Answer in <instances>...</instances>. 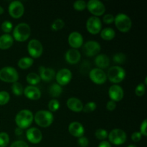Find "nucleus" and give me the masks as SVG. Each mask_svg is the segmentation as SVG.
Here are the masks:
<instances>
[{"label": "nucleus", "instance_id": "f257e3e1", "mask_svg": "<svg viewBox=\"0 0 147 147\" xmlns=\"http://www.w3.org/2000/svg\"><path fill=\"white\" fill-rule=\"evenodd\" d=\"M34 120L32 112L27 109H23L18 112L15 117V123L18 128L25 129L30 127Z\"/></svg>", "mask_w": 147, "mask_h": 147}, {"label": "nucleus", "instance_id": "f03ea898", "mask_svg": "<svg viewBox=\"0 0 147 147\" xmlns=\"http://www.w3.org/2000/svg\"><path fill=\"white\" fill-rule=\"evenodd\" d=\"M34 120L40 127L47 128L53 123L54 116L49 111H39L34 116Z\"/></svg>", "mask_w": 147, "mask_h": 147}, {"label": "nucleus", "instance_id": "7ed1b4c3", "mask_svg": "<svg viewBox=\"0 0 147 147\" xmlns=\"http://www.w3.org/2000/svg\"><path fill=\"white\" fill-rule=\"evenodd\" d=\"M31 29L27 23L18 24L13 30V37L17 42H24L30 37Z\"/></svg>", "mask_w": 147, "mask_h": 147}, {"label": "nucleus", "instance_id": "20e7f679", "mask_svg": "<svg viewBox=\"0 0 147 147\" xmlns=\"http://www.w3.org/2000/svg\"><path fill=\"white\" fill-rule=\"evenodd\" d=\"M106 76L111 83H119L125 79L126 71L121 66L114 65L109 69Z\"/></svg>", "mask_w": 147, "mask_h": 147}, {"label": "nucleus", "instance_id": "39448f33", "mask_svg": "<svg viewBox=\"0 0 147 147\" xmlns=\"http://www.w3.org/2000/svg\"><path fill=\"white\" fill-rule=\"evenodd\" d=\"M114 22L118 30L122 32H129L131 28V20L129 16L123 13L118 14L114 17Z\"/></svg>", "mask_w": 147, "mask_h": 147}, {"label": "nucleus", "instance_id": "423d86ee", "mask_svg": "<svg viewBox=\"0 0 147 147\" xmlns=\"http://www.w3.org/2000/svg\"><path fill=\"white\" fill-rule=\"evenodd\" d=\"M19 74L14 67L7 66L0 70V80L6 83H15L18 80Z\"/></svg>", "mask_w": 147, "mask_h": 147}, {"label": "nucleus", "instance_id": "0eeeda50", "mask_svg": "<svg viewBox=\"0 0 147 147\" xmlns=\"http://www.w3.org/2000/svg\"><path fill=\"white\" fill-rule=\"evenodd\" d=\"M108 138L109 139V143L119 146L122 145L126 142L127 136L126 132L120 129H114L111 131L110 133L108 135Z\"/></svg>", "mask_w": 147, "mask_h": 147}, {"label": "nucleus", "instance_id": "6e6552de", "mask_svg": "<svg viewBox=\"0 0 147 147\" xmlns=\"http://www.w3.org/2000/svg\"><path fill=\"white\" fill-rule=\"evenodd\" d=\"M27 50L32 58H38L43 53V46L37 39H32L27 45Z\"/></svg>", "mask_w": 147, "mask_h": 147}, {"label": "nucleus", "instance_id": "1a4fd4ad", "mask_svg": "<svg viewBox=\"0 0 147 147\" xmlns=\"http://www.w3.org/2000/svg\"><path fill=\"white\" fill-rule=\"evenodd\" d=\"M86 7L91 14L95 15V17L101 16L106 11L105 5L99 0H90L88 1Z\"/></svg>", "mask_w": 147, "mask_h": 147}, {"label": "nucleus", "instance_id": "9d476101", "mask_svg": "<svg viewBox=\"0 0 147 147\" xmlns=\"http://www.w3.org/2000/svg\"><path fill=\"white\" fill-rule=\"evenodd\" d=\"M86 28L90 34H98L102 29L101 21L98 17L95 16L90 17L86 22Z\"/></svg>", "mask_w": 147, "mask_h": 147}, {"label": "nucleus", "instance_id": "9b49d317", "mask_svg": "<svg viewBox=\"0 0 147 147\" xmlns=\"http://www.w3.org/2000/svg\"><path fill=\"white\" fill-rule=\"evenodd\" d=\"M100 45L94 40L86 42L83 46V53L88 57H93L98 54L100 51Z\"/></svg>", "mask_w": 147, "mask_h": 147}, {"label": "nucleus", "instance_id": "f8f14e48", "mask_svg": "<svg viewBox=\"0 0 147 147\" xmlns=\"http://www.w3.org/2000/svg\"><path fill=\"white\" fill-rule=\"evenodd\" d=\"M9 14L14 19H19L23 15L24 7L20 1H13L9 5Z\"/></svg>", "mask_w": 147, "mask_h": 147}, {"label": "nucleus", "instance_id": "ddd939ff", "mask_svg": "<svg viewBox=\"0 0 147 147\" xmlns=\"http://www.w3.org/2000/svg\"><path fill=\"white\" fill-rule=\"evenodd\" d=\"M89 78L92 82L98 85L104 83L107 80L106 73L100 68H93L89 73Z\"/></svg>", "mask_w": 147, "mask_h": 147}, {"label": "nucleus", "instance_id": "4468645a", "mask_svg": "<svg viewBox=\"0 0 147 147\" xmlns=\"http://www.w3.org/2000/svg\"><path fill=\"white\" fill-rule=\"evenodd\" d=\"M72 78H73V74L71 71L67 68H63L60 70L56 73L55 76L57 83L60 86L68 84L72 80Z\"/></svg>", "mask_w": 147, "mask_h": 147}, {"label": "nucleus", "instance_id": "2eb2a0df", "mask_svg": "<svg viewBox=\"0 0 147 147\" xmlns=\"http://www.w3.org/2000/svg\"><path fill=\"white\" fill-rule=\"evenodd\" d=\"M26 136L27 139L30 143L37 144H39L42 139V134L41 131L37 128L32 127L30 128L27 130L26 132Z\"/></svg>", "mask_w": 147, "mask_h": 147}, {"label": "nucleus", "instance_id": "dca6fc26", "mask_svg": "<svg viewBox=\"0 0 147 147\" xmlns=\"http://www.w3.org/2000/svg\"><path fill=\"white\" fill-rule=\"evenodd\" d=\"M109 96L113 101H120L123 99V96H124V91L120 86L115 84L111 86L109 88Z\"/></svg>", "mask_w": 147, "mask_h": 147}, {"label": "nucleus", "instance_id": "f3484780", "mask_svg": "<svg viewBox=\"0 0 147 147\" xmlns=\"http://www.w3.org/2000/svg\"><path fill=\"white\" fill-rule=\"evenodd\" d=\"M68 43L70 47L73 49H76L80 47L83 45V37L82 34L78 32H73L69 34Z\"/></svg>", "mask_w": 147, "mask_h": 147}, {"label": "nucleus", "instance_id": "a211bd4d", "mask_svg": "<svg viewBox=\"0 0 147 147\" xmlns=\"http://www.w3.org/2000/svg\"><path fill=\"white\" fill-rule=\"evenodd\" d=\"M40 77L41 80L45 82H50L55 78L56 73L54 69L51 67H46L44 66H40L39 68Z\"/></svg>", "mask_w": 147, "mask_h": 147}, {"label": "nucleus", "instance_id": "6ab92c4d", "mask_svg": "<svg viewBox=\"0 0 147 147\" xmlns=\"http://www.w3.org/2000/svg\"><path fill=\"white\" fill-rule=\"evenodd\" d=\"M68 131L72 136L80 138L84 135L85 129L83 125L77 121L72 122L68 126Z\"/></svg>", "mask_w": 147, "mask_h": 147}, {"label": "nucleus", "instance_id": "aec40b11", "mask_svg": "<svg viewBox=\"0 0 147 147\" xmlns=\"http://www.w3.org/2000/svg\"><path fill=\"white\" fill-rule=\"evenodd\" d=\"M23 93L27 98L30 100H38L41 97V92L40 89L37 88L36 86H28L24 89Z\"/></svg>", "mask_w": 147, "mask_h": 147}, {"label": "nucleus", "instance_id": "412c9836", "mask_svg": "<svg viewBox=\"0 0 147 147\" xmlns=\"http://www.w3.org/2000/svg\"><path fill=\"white\" fill-rule=\"evenodd\" d=\"M65 57V60L67 63L74 65L80 61V58H81V55L78 50L72 48L66 52Z\"/></svg>", "mask_w": 147, "mask_h": 147}, {"label": "nucleus", "instance_id": "4be33fe9", "mask_svg": "<svg viewBox=\"0 0 147 147\" xmlns=\"http://www.w3.org/2000/svg\"><path fill=\"white\" fill-rule=\"evenodd\" d=\"M67 106L73 112H80L83 109V104L81 100L75 97H71L67 99Z\"/></svg>", "mask_w": 147, "mask_h": 147}, {"label": "nucleus", "instance_id": "5701e85b", "mask_svg": "<svg viewBox=\"0 0 147 147\" xmlns=\"http://www.w3.org/2000/svg\"><path fill=\"white\" fill-rule=\"evenodd\" d=\"M94 62L95 64L97 65L98 68H100L101 70L107 68L110 65V59L109 56L105 54H100L96 56Z\"/></svg>", "mask_w": 147, "mask_h": 147}, {"label": "nucleus", "instance_id": "b1692460", "mask_svg": "<svg viewBox=\"0 0 147 147\" xmlns=\"http://www.w3.org/2000/svg\"><path fill=\"white\" fill-rule=\"evenodd\" d=\"M14 42V38L9 34H4L0 37V49L7 50L11 47Z\"/></svg>", "mask_w": 147, "mask_h": 147}, {"label": "nucleus", "instance_id": "393cba45", "mask_svg": "<svg viewBox=\"0 0 147 147\" xmlns=\"http://www.w3.org/2000/svg\"><path fill=\"white\" fill-rule=\"evenodd\" d=\"M115 35H116L115 30L111 27H106L100 31V37L104 40L109 41V40H113L115 37Z\"/></svg>", "mask_w": 147, "mask_h": 147}, {"label": "nucleus", "instance_id": "a878e982", "mask_svg": "<svg viewBox=\"0 0 147 147\" xmlns=\"http://www.w3.org/2000/svg\"><path fill=\"white\" fill-rule=\"evenodd\" d=\"M34 63V60L30 57H23L20 58L18 61V66L21 69L25 70L31 67Z\"/></svg>", "mask_w": 147, "mask_h": 147}, {"label": "nucleus", "instance_id": "bb28decb", "mask_svg": "<svg viewBox=\"0 0 147 147\" xmlns=\"http://www.w3.org/2000/svg\"><path fill=\"white\" fill-rule=\"evenodd\" d=\"M62 92H63V88L57 83H53L49 88V93L53 98L59 97L62 94Z\"/></svg>", "mask_w": 147, "mask_h": 147}, {"label": "nucleus", "instance_id": "cd10ccee", "mask_svg": "<svg viewBox=\"0 0 147 147\" xmlns=\"http://www.w3.org/2000/svg\"><path fill=\"white\" fill-rule=\"evenodd\" d=\"M27 83L30 84V86H35V85L38 84L40 82L41 79H40V76L36 73H29L26 78Z\"/></svg>", "mask_w": 147, "mask_h": 147}, {"label": "nucleus", "instance_id": "c85d7f7f", "mask_svg": "<svg viewBox=\"0 0 147 147\" xmlns=\"http://www.w3.org/2000/svg\"><path fill=\"white\" fill-rule=\"evenodd\" d=\"M11 90H12L13 93L16 96H21L22 94H23V92H24V88H23V86L21 83H18V82H15L12 84L11 86Z\"/></svg>", "mask_w": 147, "mask_h": 147}, {"label": "nucleus", "instance_id": "c756f323", "mask_svg": "<svg viewBox=\"0 0 147 147\" xmlns=\"http://www.w3.org/2000/svg\"><path fill=\"white\" fill-rule=\"evenodd\" d=\"M60 107V102L57 100V99H52L49 101L48 103V109L49 111L50 112H55L57 111Z\"/></svg>", "mask_w": 147, "mask_h": 147}, {"label": "nucleus", "instance_id": "7c9ffc66", "mask_svg": "<svg viewBox=\"0 0 147 147\" xmlns=\"http://www.w3.org/2000/svg\"><path fill=\"white\" fill-rule=\"evenodd\" d=\"M65 25V22L61 19H57L55 20L51 24L52 30L54 31H58V30H62Z\"/></svg>", "mask_w": 147, "mask_h": 147}, {"label": "nucleus", "instance_id": "2f4dec72", "mask_svg": "<svg viewBox=\"0 0 147 147\" xmlns=\"http://www.w3.org/2000/svg\"><path fill=\"white\" fill-rule=\"evenodd\" d=\"M108 131L103 129H98L95 132V136L98 139L101 141H104L105 139L108 138Z\"/></svg>", "mask_w": 147, "mask_h": 147}, {"label": "nucleus", "instance_id": "473e14b6", "mask_svg": "<svg viewBox=\"0 0 147 147\" xmlns=\"http://www.w3.org/2000/svg\"><path fill=\"white\" fill-rule=\"evenodd\" d=\"M10 100L9 93L5 90L0 91V106L6 105Z\"/></svg>", "mask_w": 147, "mask_h": 147}, {"label": "nucleus", "instance_id": "72a5a7b5", "mask_svg": "<svg viewBox=\"0 0 147 147\" xmlns=\"http://www.w3.org/2000/svg\"><path fill=\"white\" fill-rule=\"evenodd\" d=\"M9 143V136L6 132L0 133V147H6Z\"/></svg>", "mask_w": 147, "mask_h": 147}, {"label": "nucleus", "instance_id": "f704fd0d", "mask_svg": "<svg viewBox=\"0 0 147 147\" xmlns=\"http://www.w3.org/2000/svg\"><path fill=\"white\" fill-rule=\"evenodd\" d=\"M126 55L121 53H116L113 57V62L117 63V64H123L126 62Z\"/></svg>", "mask_w": 147, "mask_h": 147}, {"label": "nucleus", "instance_id": "c9c22d12", "mask_svg": "<svg viewBox=\"0 0 147 147\" xmlns=\"http://www.w3.org/2000/svg\"><path fill=\"white\" fill-rule=\"evenodd\" d=\"M96 103L93 101L88 102L85 106H83V111L85 113H90V112L94 111L96 109Z\"/></svg>", "mask_w": 147, "mask_h": 147}, {"label": "nucleus", "instance_id": "e433bc0d", "mask_svg": "<svg viewBox=\"0 0 147 147\" xmlns=\"http://www.w3.org/2000/svg\"><path fill=\"white\" fill-rule=\"evenodd\" d=\"M1 28L4 32H5L6 34H9L13 29L12 23L10 21L6 20V21L2 22V24H1Z\"/></svg>", "mask_w": 147, "mask_h": 147}, {"label": "nucleus", "instance_id": "4c0bfd02", "mask_svg": "<svg viewBox=\"0 0 147 147\" xmlns=\"http://www.w3.org/2000/svg\"><path fill=\"white\" fill-rule=\"evenodd\" d=\"M87 3L83 0H78L73 4V7L77 11H83L86 8Z\"/></svg>", "mask_w": 147, "mask_h": 147}, {"label": "nucleus", "instance_id": "58836bf2", "mask_svg": "<svg viewBox=\"0 0 147 147\" xmlns=\"http://www.w3.org/2000/svg\"><path fill=\"white\" fill-rule=\"evenodd\" d=\"M146 91V86L144 83H140L135 88V93L137 96H142Z\"/></svg>", "mask_w": 147, "mask_h": 147}, {"label": "nucleus", "instance_id": "ea45409f", "mask_svg": "<svg viewBox=\"0 0 147 147\" xmlns=\"http://www.w3.org/2000/svg\"><path fill=\"white\" fill-rule=\"evenodd\" d=\"M78 144L80 147H87L89 144V140L87 137L83 136L78 139Z\"/></svg>", "mask_w": 147, "mask_h": 147}, {"label": "nucleus", "instance_id": "a19ab883", "mask_svg": "<svg viewBox=\"0 0 147 147\" xmlns=\"http://www.w3.org/2000/svg\"><path fill=\"white\" fill-rule=\"evenodd\" d=\"M114 16L111 14H107L106 15H104V17H103V22L106 23V24H111L114 22Z\"/></svg>", "mask_w": 147, "mask_h": 147}, {"label": "nucleus", "instance_id": "79ce46f5", "mask_svg": "<svg viewBox=\"0 0 147 147\" xmlns=\"http://www.w3.org/2000/svg\"><path fill=\"white\" fill-rule=\"evenodd\" d=\"M146 127H147V120L144 119L143 122L142 123L140 126V133L142 136H147V132H146Z\"/></svg>", "mask_w": 147, "mask_h": 147}, {"label": "nucleus", "instance_id": "37998d69", "mask_svg": "<svg viewBox=\"0 0 147 147\" xmlns=\"http://www.w3.org/2000/svg\"><path fill=\"white\" fill-rule=\"evenodd\" d=\"M10 147H29V146L24 141H16L11 144Z\"/></svg>", "mask_w": 147, "mask_h": 147}, {"label": "nucleus", "instance_id": "c03bdc74", "mask_svg": "<svg viewBox=\"0 0 147 147\" xmlns=\"http://www.w3.org/2000/svg\"><path fill=\"white\" fill-rule=\"evenodd\" d=\"M142 135L141 134V133L139 131L134 132L131 135V139L133 142H138L142 139Z\"/></svg>", "mask_w": 147, "mask_h": 147}, {"label": "nucleus", "instance_id": "a18cd8bd", "mask_svg": "<svg viewBox=\"0 0 147 147\" xmlns=\"http://www.w3.org/2000/svg\"><path fill=\"white\" fill-rule=\"evenodd\" d=\"M116 102L113 101V100H109V102L107 103V104H106V109H108L109 111H114L115 109H116Z\"/></svg>", "mask_w": 147, "mask_h": 147}, {"label": "nucleus", "instance_id": "49530a36", "mask_svg": "<svg viewBox=\"0 0 147 147\" xmlns=\"http://www.w3.org/2000/svg\"><path fill=\"white\" fill-rule=\"evenodd\" d=\"M98 147H111V144L107 141H102Z\"/></svg>", "mask_w": 147, "mask_h": 147}, {"label": "nucleus", "instance_id": "de8ad7c7", "mask_svg": "<svg viewBox=\"0 0 147 147\" xmlns=\"http://www.w3.org/2000/svg\"><path fill=\"white\" fill-rule=\"evenodd\" d=\"M14 133H15V134L17 135V136H20V135H22L23 134V129L17 127V129H15V131H14Z\"/></svg>", "mask_w": 147, "mask_h": 147}, {"label": "nucleus", "instance_id": "09e8293b", "mask_svg": "<svg viewBox=\"0 0 147 147\" xmlns=\"http://www.w3.org/2000/svg\"><path fill=\"white\" fill-rule=\"evenodd\" d=\"M4 8H3L2 7H1V6H0V14H3V13H4Z\"/></svg>", "mask_w": 147, "mask_h": 147}, {"label": "nucleus", "instance_id": "8fccbe9b", "mask_svg": "<svg viewBox=\"0 0 147 147\" xmlns=\"http://www.w3.org/2000/svg\"><path fill=\"white\" fill-rule=\"evenodd\" d=\"M128 147H137V146H135V145H134V144H131V145H129V146H128Z\"/></svg>", "mask_w": 147, "mask_h": 147}]
</instances>
